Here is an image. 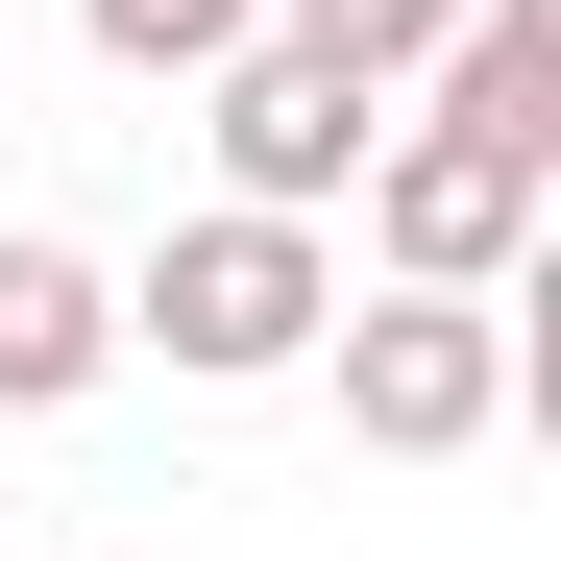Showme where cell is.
Segmentation results:
<instances>
[{
  "mask_svg": "<svg viewBox=\"0 0 561 561\" xmlns=\"http://www.w3.org/2000/svg\"><path fill=\"white\" fill-rule=\"evenodd\" d=\"M537 196H561V147H489V123L391 99V147H366V268H391V294H513Z\"/></svg>",
  "mask_w": 561,
  "mask_h": 561,
  "instance_id": "cell-3",
  "label": "cell"
},
{
  "mask_svg": "<svg viewBox=\"0 0 561 561\" xmlns=\"http://www.w3.org/2000/svg\"><path fill=\"white\" fill-rule=\"evenodd\" d=\"M0 561H25V513H0Z\"/></svg>",
  "mask_w": 561,
  "mask_h": 561,
  "instance_id": "cell-8",
  "label": "cell"
},
{
  "mask_svg": "<svg viewBox=\"0 0 561 561\" xmlns=\"http://www.w3.org/2000/svg\"><path fill=\"white\" fill-rule=\"evenodd\" d=\"M268 25H294V49H342V73H391V99H415V49L463 25V0H268Z\"/></svg>",
  "mask_w": 561,
  "mask_h": 561,
  "instance_id": "cell-6",
  "label": "cell"
},
{
  "mask_svg": "<svg viewBox=\"0 0 561 561\" xmlns=\"http://www.w3.org/2000/svg\"><path fill=\"white\" fill-rule=\"evenodd\" d=\"M123 366V268H73L49 220H0V415H73Z\"/></svg>",
  "mask_w": 561,
  "mask_h": 561,
  "instance_id": "cell-5",
  "label": "cell"
},
{
  "mask_svg": "<svg viewBox=\"0 0 561 561\" xmlns=\"http://www.w3.org/2000/svg\"><path fill=\"white\" fill-rule=\"evenodd\" d=\"M196 123H220V196L342 220V196H366V147H391V73H342V49H294V25H244V49L196 73Z\"/></svg>",
  "mask_w": 561,
  "mask_h": 561,
  "instance_id": "cell-4",
  "label": "cell"
},
{
  "mask_svg": "<svg viewBox=\"0 0 561 561\" xmlns=\"http://www.w3.org/2000/svg\"><path fill=\"white\" fill-rule=\"evenodd\" d=\"M318 318H342V244L268 220V196L171 220V244L123 268V366H171V391H268V366H318Z\"/></svg>",
  "mask_w": 561,
  "mask_h": 561,
  "instance_id": "cell-1",
  "label": "cell"
},
{
  "mask_svg": "<svg viewBox=\"0 0 561 561\" xmlns=\"http://www.w3.org/2000/svg\"><path fill=\"white\" fill-rule=\"evenodd\" d=\"M73 25H99V49H123V73H220V49H244V25H268V0H73Z\"/></svg>",
  "mask_w": 561,
  "mask_h": 561,
  "instance_id": "cell-7",
  "label": "cell"
},
{
  "mask_svg": "<svg viewBox=\"0 0 561 561\" xmlns=\"http://www.w3.org/2000/svg\"><path fill=\"white\" fill-rule=\"evenodd\" d=\"M318 391H342V439L366 463H463V439H513V294H366L318 318Z\"/></svg>",
  "mask_w": 561,
  "mask_h": 561,
  "instance_id": "cell-2",
  "label": "cell"
}]
</instances>
